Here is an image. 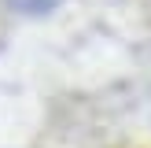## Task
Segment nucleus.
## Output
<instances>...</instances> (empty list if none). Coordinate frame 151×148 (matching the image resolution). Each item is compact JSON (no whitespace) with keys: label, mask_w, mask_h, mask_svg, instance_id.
<instances>
[{"label":"nucleus","mask_w":151,"mask_h":148,"mask_svg":"<svg viewBox=\"0 0 151 148\" xmlns=\"http://www.w3.org/2000/svg\"><path fill=\"white\" fill-rule=\"evenodd\" d=\"M7 4H11L15 11H22V15H48V11H55L63 0H7Z\"/></svg>","instance_id":"nucleus-1"}]
</instances>
